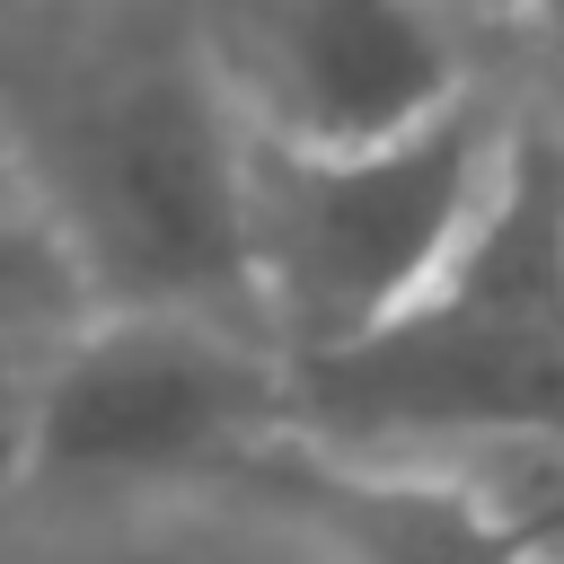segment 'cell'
Masks as SVG:
<instances>
[{"instance_id":"6da1fadb","label":"cell","mask_w":564,"mask_h":564,"mask_svg":"<svg viewBox=\"0 0 564 564\" xmlns=\"http://www.w3.org/2000/svg\"><path fill=\"white\" fill-rule=\"evenodd\" d=\"M511 123V106L467 88L432 123L361 150H273L247 132V264L273 352H344L441 300L502 176Z\"/></svg>"},{"instance_id":"7a4b0ae2","label":"cell","mask_w":564,"mask_h":564,"mask_svg":"<svg viewBox=\"0 0 564 564\" xmlns=\"http://www.w3.org/2000/svg\"><path fill=\"white\" fill-rule=\"evenodd\" d=\"M35 185L53 247L97 308H194L256 326L247 123L212 62H150L88 88L53 123Z\"/></svg>"},{"instance_id":"3957f363","label":"cell","mask_w":564,"mask_h":564,"mask_svg":"<svg viewBox=\"0 0 564 564\" xmlns=\"http://www.w3.org/2000/svg\"><path fill=\"white\" fill-rule=\"evenodd\" d=\"M291 441V361L194 308H88V326L44 361L18 467L53 494H150Z\"/></svg>"},{"instance_id":"277c9868","label":"cell","mask_w":564,"mask_h":564,"mask_svg":"<svg viewBox=\"0 0 564 564\" xmlns=\"http://www.w3.org/2000/svg\"><path fill=\"white\" fill-rule=\"evenodd\" d=\"M291 441L344 467L458 476V458H564V326L423 300L291 361Z\"/></svg>"},{"instance_id":"5b68a950","label":"cell","mask_w":564,"mask_h":564,"mask_svg":"<svg viewBox=\"0 0 564 564\" xmlns=\"http://www.w3.org/2000/svg\"><path fill=\"white\" fill-rule=\"evenodd\" d=\"M212 70L273 150L397 141L476 88L441 0H247Z\"/></svg>"},{"instance_id":"8992f818","label":"cell","mask_w":564,"mask_h":564,"mask_svg":"<svg viewBox=\"0 0 564 564\" xmlns=\"http://www.w3.org/2000/svg\"><path fill=\"white\" fill-rule=\"evenodd\" d=\"M352 564H538V529L467 476L352 467Z\"/></svg>"},{"instance_id":"52a82bcc","label":"cell","mask_w":564,"mask_h":564,"mask_svg":"<svg viewBox=\"0 0 564 564\" xmlns=\"http://www.w3.org/2000/svg\"><path fill=\"white\" fill-rule=\"evenodd\" d=\"M555 132H564V35H555Z\"/></svg>"},{"instance_id":"ba28073f","label":"cell","mask_w":564,"mask_h":564,"mask_svg":"<svg viewBox=\"0 0 564 564\" xmlns=\"http://www.w3.org/2000/svg\"><path fill=\"white\" fill-rule=\"evenodd\" d=\"M555 317H564V273H555Z\"/></svg>"}]
</instances>
